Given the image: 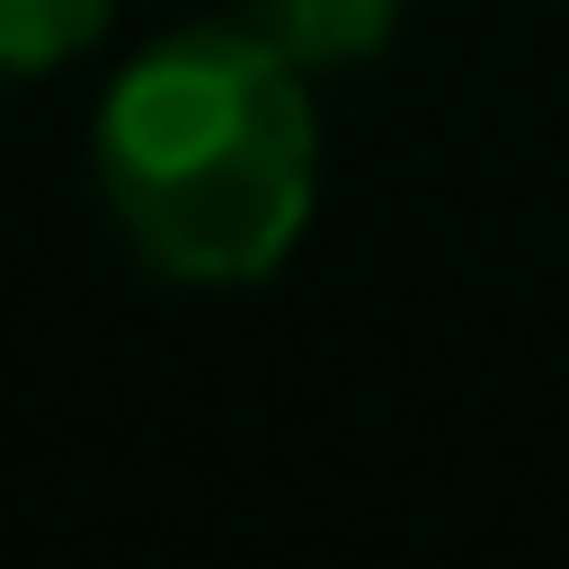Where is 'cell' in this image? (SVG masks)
Returning a JSON list of instances; mask_svg holds the SVG:
<instances>
[{
  "mask_svg": "<svg viewBox=\"0 0 569 569\" xmlns=\"http://www.w3.org/2000/svg\"><path fill=\"white\" fill-rule=\"evenodd\" d=\"M114 0H0V77H39L67 67L104 39Z\"/></svg>",
  "mask_w": 569,
  "mask_h": 569,
  "instance_id": "obj_3",
  "label": "cell"
},
{
  "mask_svg": "<svg viewBox=\"0 0 569 569\" xmlns=\"http://www.w3.org/2000/svg\"><path fill=\"white\" fill-rule=\"evenodd\" d=\"M305 67L247 20L152 39L96 104V190L171 284H266L313 219Z\"/></svg>",
  "mask_w": 569,
  "mask_h": 569,
  "instance_id": "obj_1",
  "label": "cell"
},
{
  "mask_svg": "<svg viewBox=\"0 0 569 569\" xmlns=\"http://www.w3.org/2000/svg\"><path fill=\"white\" fill-rule=\"evenodd\" d=\"M389 20H399V0H247V29H266L305 77L380 58Z\"/></svg>",
  "mask_w": 569,
  "mask_h": 569,
  "instance_id": "obj_2",
  "label": "cell"
}]
</instances>
